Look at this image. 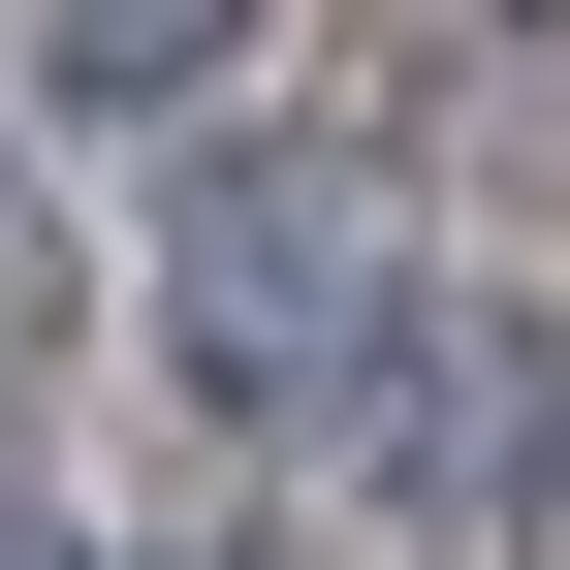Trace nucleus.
Here are the masks:
<instances>
[{"label": "nucleus", "mask_w": 570, "mask_h": 570, "mask_svg": "<svg viewBox=\"0 0 570 570\" xmlns=\"http://www.w3.org/2000/svg\"><path fill=\"white\" fill-rule=\"evenodd\" d=\"M127 317H159L190 412H285V444H317V412L381 381V317H412L381 159H348V127H223V159L159 190V285H127Z\"/></svg>", "instance_id": "f257e3e1"}, {"label": "nucleus", "mask_w": 570, "mask_h": 570, "mask_svg": "<svg viewBox=\"0 0 570 570\" xmlns=\"http://www.w3.org/2000/svg\"><path fill=\"white\" fill-rule=\"evenodd\" d=\"M317 475H348L381 539H539V508H570V317L412 285V317H381V381L317 412Z\"/></svg>", "instance_id": "f03ea898"}, {"label": "nucleus", "mask_w": 570, "mask_h": 570, "mask_svg": "<svg viewBox=\"0 0 570 570\" xmlns=\"http://www.w3.org/2000/svg\"><path fill=\"white\" fill-rule=\"evenodd\" d=\"M0 63H32L0 127H63V159H223V63H254V32H159V0H63V32H0Z\"/></svg>", "instance_id": "7ed1b4c3"}, {"label": "nucleus", "mask_w": 570, "mask_h": 570, "mask_svg": "<svg viewBox=\"0 0 570 570\" xmlns=\"http://www.w3.org/2000/svg\"><path fill=\"white\" fill-rule=\"evenodd\" d=\"M63 317V254H32V127H0V348H32Z\"/></svg>", "instance_id": "20e7f679"}, {"label": "nucleus", "mask_w": 570, "mask_h": 570, "mask_svg": "<svg viewBox=\"0 0 570 570\" xmlns=\"http://www.w3.org/2000/svg\"><path fill=\"white\" fill-rule=\"evenodd\" d=\"M0 570H96V539H0Z\"/></svg>", "instance_id": "39448f33"}]
</instances>
